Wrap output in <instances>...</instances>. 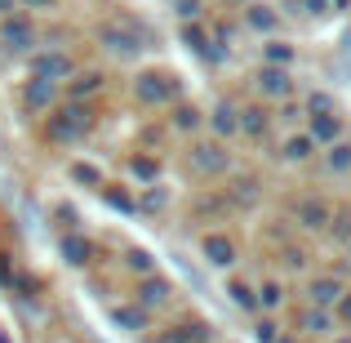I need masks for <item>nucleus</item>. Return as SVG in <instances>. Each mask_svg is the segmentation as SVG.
Returning a JSON list of instances; mask_svg holds the SVG:
<instances>
[{"label":"nucleus","mask_w":351,"mask_h":343,"mask_svg":"<svg viewBox=\"0 0 351 343\" xmlns=\"http://www.w3.org/2000/svg\"><path fill=\"white\" fill-rule=\"evenodd\" d=\"M147 41H152V32L138 27L134 18H107V23L98 27V45H103L107 54H116V58H138V54L147 49Z\"/></svg>","instance_id":"3"},{"label":"nucleus","mask_w":351,"mask_h":343,"mask_svg":"<svg viewBox=\"0 0 351 343\" xmlns=\"http://www.w3.org/2000/svg\"><path fill=\"white\" fill-rule=\"evenodd\" d=\"M334 343H351V335H343V339H334Z\"/></svg>","instance_id":"47"},{"label":"nucleus","mask_w":351,"mask_h":343,"mask_svg":"<svg viewBox=\"0 0 351 343\" xmlns=\"http://www.w3.org/2000/svg\"><path fill=\"white\" fill-rule=\"evenodd\" d=\"M187 170L196 174V179H223V174L232 170V152H227V143H218V138H196V143L187 147Z\"/></svg>","instance_id":"5"},{"label":"nucleus","mask_w":351,"mask_h":343,"mask_svg":"<svg viewBox=\"0 0 351 343\" xmlns=\"http://www.w3.org/2000/svg\"><path fill=\"white\" fill-rule=\"evenodd\" d=\"M169 5L182 23H200V14H205V0H169Z\"/></svg>","instance_id":"37"},{"label":"nucleus","mask_w":351,"mask_h":343,"mask_svg":"<svg viewBox=\"0 0 351 343\" xmlns=\"http://www.w3.org/2000/svg\"><path fill=\"white\" fill-rule=\"evenodd\" d=\"M134 98L143 107H169V103H178V98H187L182 94V76L178 71H169V67H138V76H134Z\"/></svg>","instance_id":"2"},{"label":"nucleus","mask_w":351,"mask_h":343,"mask_svg":"<svg viewBox=\"0 0 351 343\" xmlns=\"http://www.w3.org/2000/svg\"><path fill=\"white\" fill-rule=\"evenodd\" d=\"M103 94H107V76H103V71H94V67H85V71L76 67V71H71V80L62 85V98H67V103H89V107H94Z\"/></svg>","instance_id":"12"},{"label":"nucleus","mask_w":351,"mask_h":343,"mask_svg":"<svg viewBox=\"0 0 351 343\" xmlns=\"http://www.w3.org/2000/svg\"><path fill=\"white\" fill-rule=\"evenodd\" d=\"M240 23H245V32H258L263 41H267V36H276V32H280V14H276L271 5H245Z\"/></svg>","instance_id":"22"},{"label":"nucleus","mask_w":351,"mask_h":343,"mask_svg":"<svg viewBox=\"0 0 351 343\" xmlns=\"http://www.w3.org/2000/svg\"><path fill=\"white\" fill-rule=\"evenodd\" d=\"M36 41H40V32H36L32 14H9V18H0V49H5V54H32Z\"/></svg>","instance_id":"9"},{"label":"nucleus","mask_w":351,"mask_h":343,"mask_svg":"<svg viewBox=\"0 0 351 343\" xmlns=\"http://www.w3.org/2000/svg\"><path fill=\"white\" fill-rule=\"evenodd\" d=\"M302 112L307 116H329V112H338V98L329 94V89H311V94L302 98Z\"/></svg>","instance_id":"32"},{"label":"nucleus","mask_w":351,"mask_h":343,"mask_svg":"<svg viewBox=\"0 0 351 343\" xmlns=\"http://www.w3.org/2000/svg\"><path fill=\"white\" fill-rule=\"evenodd\" d=\"M14 276H18L14 254H9V250H0V290H14Z\"/></svg>","instance_id":"38"},{"label":"nucleus","mask_w":351,"mask_h":343,"mask_svg":"<svg viewBox=\"0 0 351 343\" xmlns=\"http://www.w3.org/2000/svg\"><path fill=\"white\" fill-rule=\"evenodd\" d=\"M9 14H18V0H0V18H9Z\"/></svg>","instance_id":"45"},{"label":"nucleus","mask_w":351,"mask_h":343,"mask_svg":"<svg viewBox=\"0 0 351 343\" xmlns=\"http://www.w3.org/2000/svg\"><path fill=\"white\" fill-rule=\"evenodd\" d=\"M271 120H280V125H298V120H307V112H302L298 98H285V103H276V116Z\"/></svg>","instance_id":"36"},{"label":"nucleus","mask_w":351,"mask_h":343,"mask_svg":"<svg viewBox=\"0 0 351 343\" xmlns=\"http://www.w3.org/2000/svg\"><path fill=\"white\" fill-rule=\"evenodd\" d=\"M316 152H320V147L307 138V129H293V134L280 143V161H285V165H302V161H311Z\"/></svg>","instance_id":"24"},{"label":"nucleus","mask_w":351,"mask_h":343,"mask_svg":"<svg viewBox=\"0 0 351 343\" xmlns=\"http://www.w3.org/2000/svg\"><path fill=\"white\" fill-rule=\"evenodd\" d=\"M18 98H23V107L36 116V112H53V107L62 103V89L49 85V80H40V76H27L23 89H18Z\"/></svg>","instance_id":"14"},{"label":"nucleus","mask_w":351,"mask_h":343,"mask_svg":"<svg viewBox=\"0 0 351 343\" xmlns=\"http://www.w3.org/2000/svg\"><path fill=\"white\" fill-rule=\"evenodd\" d=\"M302 129H307V138L316 147H329V143L343 138L347 125H343V116H338V112H329V116H307V120H302Z\"/></svg>","instance_id":"21"},{"label":"nucleus","mask_w":351,"mask_h":343,"mask_svg":"<svg viewBox=\"0 0 351 343\" xmlns=\"http://www.w3.org/2000/svg\"><path fill=\"white\" fill-rule=\"evenodd\" d=\"M178 330L182 339H191V343H214V326H209V321H200V317H187V321H178Z\"/></svg>","instance_id":"35"},{"label":"nucleus","mask_w":351,"mask_h":343,"mask_svg":"<svg viewBox=\"0 0 351 343\" xmlns=\"http://www.w3.org/2000/svg\"><path fill=\"white\" fill-rule=\"evenodd\" d=\"M343 250H347V263H351V241H347V245H343Z\"/></svg>","instance_id":"46"},{"label":"nucleus","mask_w":351,"mask_h":343,"mask_svg":"<svg viewBox=\"0 0 351 343\" xmlns=\"http://www.w3.org/2000/svg\"><path fill=\"white\" fill-rule=\"evenodd\" d=\"M67 179L76 183V188H89V192H98L103 188V170H98V165H89V161H67Z\"/></svg>","instance_id":"29"},{"label":"nucleus","mask_w":351,"mask_h":343,"mask_svg":"<svg viewBox=\"0 0 351 343\" xmlns=\"http://www.w3.org/2000/svg\"><path fill=\"white\" fill-rule=\"evenodd\" d=\"M302 14L307 18H325V14H334V0H302Z\"/></svg>","instance_id":"40"},{"label":"nucleus","mask_w":351,"mask_h":343,"mask_svg":"<svg viewBox=\"0 0 351 343\" xmlns=\"http://www.w3.org/2000/svg\"><path fill=\"white\" fill-rule=\"evenodd\" d=\"M343 294H347V285H343V276H338V272H320V276H311V281H307V303H311V308L334 312Z\"/></svg>","instance_id":"16"},{"label":"nucleus","mask_w":351,"mask_h":343,"mask_svg":"<svg viewBox=\"0 0 351 343\" xmlns=\"http://www.w3.org/2000/svg\"><path fill=\"white\" fill-rule=\"evenodd\" d=\"M107 317H112V326L125 330V335H143V330L152 326V312L138 308L134 299H129V303H112V308H107Z\"/></svg>","instance_id":"20"},{"label":"nucleus","mask_w":351,"mask_h":343,"mask_svg":"<svg viewBox=\"0 0 351 343\" xmlns=\"http://www.w3.org/2000/svg\"><path fill=\"white\" fill-rule=\"evenodd\" d=\"M329 241H338V245H347L351 241V206H338L334 214H329Z\"/></svg>","instance_id":"34"},{"label":"nucleus","mask_w":351,"mask_h":343,"mask_svg":"<svg viewBox=\"0 0 351 343\" xmlns=\"http://www.w3.org/2000/svg\"><path fill=\"white\" fill-rule=\"evenodd\" d=\"M98 197H103V206H112L116 214H138V197L129 188H120V183H103Z\"/></svg>","instance_id":"26"},{"label":"nucleus","mask_w":351,"mask_h":343,"mask_svg":"<svg viewBox=\"0 0 351 343\" xmlns=\"http://www.w3.org/2000/svg\"><path fill=\"white\" fill-rule=\"evenodd\" d=\"M18 9H32V14H45V9H58V0H18Z\"/></svg>","instance_id":"43"},{"label":"nucleus","mask_w":351,"mask_h":343,"mask_svg":"<svg viewBox=\"0 0 351 343\" xmlns=\"http://www.w3.org/2000/svg\"><path fill=\"white\" fill-rule=\"evenodd\" d=\"M58 254H62V263L67 267H76V272H85V267H94V258H98V241L89 236V232H62L58 236Z\"/></svg>","instance_id":"11"},{"label":"nucleus","mask_w":351,"mask_h":343,"mask_svg":"<svg viewBox=\"0 0 351 343\" xmlns=\"http://www.w3.org/2000/svg\"><path fill=\"white\" fill-rule=\"evenodd\" d=\"M94 125H98V112L89 103H67V98H62V103L53 107V116H45V138L58 143V147H71V143L94 134Z\"/></svg>","instance_id":"1"},{"label":"nucleus","mask_w":351,"mask_h":343,"mask_svg":"<svg viewBox=\"0 0 351 343\" xmlns=\"http://www.w3.org/2000/svg\"><path fill=\"white\" fill-rule=\"evenodd\" d=\"M329 214H334V206H329L325 197H298L293 201V223H298L302 232H325Z\"/></svg>","instance_id":"17"},{"label":"nucleus","mask_w":351,"mask_h":343,"mask_svg":"<svg viewBox=\"0 0 351 343\" xmlns=\"http://www.w3.org/2000/svg\"><path fill=\"white\" fill-rule=\"evenodd\" d=\"M173 299H178V285H173L165 272L138 276V285H134V303H138V308H147V312H160V308H169Z\"/></svg>","instance_id":"8"},{"label":"nucleus","mask_w":351,"mask_h":343,"mask_svg":"<svg viewBox=\"0 0 351 343\" xmlns=\"http://www.w3.org/2000/svg\"><path fill=\"white\" fill-rule=\"evenodd\" d=\"M263 63L267 67H293V63H298V45L285 41V36H267L263 41Z\"/></svg>","instance_id":"23"},{"label":"nucleus","mask_w":351,"mask_h":343,"mask_svg":"<svg viewBox=\"0 0 351 343\" xmlns=\"http://www.w3.org/2000/svg\"><path fill=\"white\" fill-rule=\"evenodd\" d=\"M134 197H138V214H165L169 210V188H160V183H147Z\"/></svg>","instance_id":"25"},{"label":"nucleus","mask_w":351,"mask_h":343,"mask_svg":"<svg viewBox=\"0 0 351 343\" xmlns=\"http://www.w3.org/2000/svg\"><path fill=\"white\" fill-rule=\"evenodd\" d=\"M254 290H258V312H280V303H285L280 281H263V285H254Z\"/></svg>","instance_id":"33"},{"label":"nucleus","mask_w":351,"mask_h":343,"mask_svg":"<svg viewBox=\"0 0 351 343\" xmlns=\"http://www.w3.org/2000/svg\"><path fill=\"white\" fill-rule=\"evenodd\" d=\"M71 71H76V58H71L67 49H58V45H45V49H32L27 54V76H40L49 80V85H67Z\"/></svg>","instance_id":"4"},{"label":"nucleus","mask_w":351,"mask_h":343,"mask_svg":"<svg viewBox=\"0 0 351 343\" xmlns=\"http://www.w3.org/2000/svg\"><path fill=\"white\" fill-rule=\"evenodd\" d=\"M160 170H165L160 156H152V152H134V156H129V174H134L143 188H147V183H160Z\"/></svg>","instance_id":"27"},{"label":"nucleus","mask_w":351,"mask_h":343,"mask_svg":"<svg viewBox=\"0 0 351 343\" xmlns=\"http://www.w3.org/2000/svg\"><path fill=\"white\" fill-rule=\"evenodd\" d=\"M254 94L258 103H285V98L298 94V80H293V67H258L254 71Z\"/></svg>","instance_id":"6"},{"label":"nucleus","mask_w":351,"mask_h":343,"mask_svg":"<svg viewBox=\"0 0 351 343\" xmlns=\"http://www.w3.org/2000/svg\"><path fill=\"white\" fill-rule=\"evenodd\" d=\"M325 152V170L329 174H351V138H338V143H329V147H320Z\"/></svg>","instance_id":"28"},{"label":"nucleus","mask_w":351,"mask_h":343,"mask_svg":"<svg viewBox=\"0 0 351 343\" xmlns=\"http://www.w3.org/2000/svg\"><path fill=\"white\" fill-rule=\"evenodd\" d=\"M182 45H187V49L196 54L200 63H209V67H223V63L232 58V54H227L223 45L209 36V27H205V23H182Z\"/></svg>","instance_id":"10"},{"label":"nucleus","mask_w":351,"mask_h":343,"mask_svg":"<svg viewBox=\"0 0 351 343\" xmlns=\"http://www.w3.org/2000/svg\"><path fill=\"white\" fill-rule=\"evenodd\" d=\"M334 317H338V321H343V326L351 330V285H347V294H343V299H338V308H334Z\"/></svg>","instance_id":"41"},{"label":"nucleus","mask_w":351,"mask_h":343,"mask_svg":"<svg viewBox=\"0 0 351 343\" xmlns=\"http://www.w3.org/2000/svg\"><path fill=\"white\" fill-rule=\"evenodd\" d=\"M165 125H169V134H200L205 129V107H196L191 98H178V103L165 107Z\"/></svg>","instance_id":"18"},{"label":"nucleus","mask_w":351,"mask_h":343,"mask_svg":"<svg viewBox=\"0 0 351 343\" xmlns=\"http://www.w3.org/2000/svg\"><path fill=\"white\" fill-rule=\"evenodd\" d=\"M334 326H338L334 312L311 308V303H302L298 317H293V335H302V339H329V335H334Z\"/></svg>","instance_id":"15"},{"label":"nucleus","mask_w":351,"mask_h":343,"mask_svg":"<svg viewBox=\"0 0 351 343\" xmlns=\"http://www.w3.org/2000/svg\"><path fill=\"white\" fill-rule=\"evenodd\" d=\"M205 125H209V134H214L218 143L236 138V129H240V98H232V94L214 98V107L205 112Z\"/></svg>","instance_id":"13"},{"label":"nucleus","mask_w":351,"mask_h":343,"mask_svg":"<svg viewBox=\"0 0 351 343\" xmlns=\"http://www.w3.org/2000/svg\"><path fill=\"white\" fill-rule=\"evenodd\" d=\"M271 107L267 103H240V129L236 134H245L249 143H258V138H267V129H271Z\"/></svg>","instance_id":"19"},{"label":"nucleus","mask_w":351,"mask_h":343,"mask_svg":"<svg viewBox=\"0 0 351 343\" xmlns=\"http://www.w3.org/2000/svg\"><path fill=\"white\" fill-rule=\"evenodd\" d=\"M227 299H232V308H240V312H258V290L249 281H227Z\"/></svg>","instance_id":"30"},{"label":"nucleus","mask_w":351,"mask_h":343,"mask_svg":"<svg viewBox=\"0 0 351 343\" xmlns=\"http://www.w3.org/2000/svg\"><path fill=\"white\" fill-rule=\"evenodd\" d=\"M254 335H258V343H276V339L285 335V330L276 326V321H267V317H263V321H258V326H254Z\"/></svg>","instance_id":"39"},{"label":"nucleus","mask_w":351,"mask_h":343,"mask_svg":"<svg viewBox=\"0 0 351 343\" xmlns=\"http://www.w3.org/2000/svg\"><path fill=\"white\" fill-rule=\"evenodd\" d=\"M125 267L134 276H152V272H160V267H156V258H152V250H143V245H129L125 250Z\"/></svg>","instance_id":"31"},{"label":"nucleus","mask_w":351,"mask_h":343,"mask_svg":"<svg viewBox=\"0 0 351 343\" xmlns=\"http://www.w3.org/2000/svg\"><path fill=\"white\" fill-rule=\"evenodd\" d=\"M53 214H58L62 232H76V210H71V206H58V210H53Z\"/></svg>","instance_id":"42"},{"label":"nucleus","mask_w":351,"mask_h":343,"mask_svg":"<svg viewBox=\"0 0 351 343\" xmlns=\"http://www.w3.org/2000/svg\"><path fill=\"white\" fill-rule=\"evenodd\" d=\"M200 258H205L214 272H232V267L240 263V241L232 236V232L214 228V232H205V236H200Z\"/></svg>","instance_id":"7"},{"label":"nucleus","mask_w":351,"mask_h":343,"mask_svg":"<svg viewBox=\"0 0 351 343\" xmlns=\"http://www.w3.org/2000/svg\"><path fill=\"white\" fill-rule=\"evenodd\" d=\"M156 343H191V339H182V335H178V330H173V326H169V330H160V335H156Z\"/></svg>","instance_id":"44"}]
</instances>
